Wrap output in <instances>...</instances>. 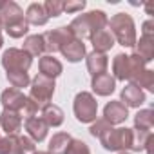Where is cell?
I'll use <instances>...</instances> for the list:
<instances>
[{
  "instance_id": "6da1fadb",
  "label": "cell",
  "mask_w": 154,
  "mask_h": 154,
  "mask_svg": "<svg viewBox=\"0 0 154 154\" xmlns=\"http://www.w3.org/2000/svg\"><path fill=\"white\" fill-rule=\"evenodd\" d=\"M107 15L103 11H89V13H84L80 17H76L71 24H69V29L72 31L74 38L78 40H85V38H91L96 31L100 29H105L107 27Z\"/></svg>"
},
{
  "instance_id": "7a4b0ae2",
  "label": "cell",
  "mask_w": 154,
  "mask_h": 154,
  "mask_svg": "<svg viewBox=\"0 0 154 154\" xmlns=\"http://www.w3.org/2000/svg\"><path fill=\"white\" fill-rule=\"evenodd\" d=\"M109 31L112 33L114 40H118L123 47H134L136 44V26L131 15L127 13H116L111 20H107Z\"/></svg>"
},
{
  "instance_id": "3957f363",
  "label": "cell",
  "mask_w": 154,
  "mask_h": 154,
  "mask_svg": "<svg viewBox=\"0 0 154 154\" xmlns=\"http://www.w3.org/2000/svg\"><path fill=\"white\" fill-rule=\"evenodd\" d=\"M102 145L105 150L111 152H127L132 145V129L127 127H118V129H109L102 138Z\"/></svg>"
},
{
  "instance_id": "277c9868",
  "label": "cell",
  "mask_w": 154,
  "mask_h": 154,
  "mask_svg": "<svg viewBox=\"0 0 154 154\" xmlns=\"http://www.w3.org/2000/svg\"><path fill=\"white\" fill-rule=\"evenodd\" d=\"M72 111H74V116L80 123H93L98 116V102L91 93L82 91L74 98Z\"/></svg>"
},
{
  "instance_id": "5b68a950",
  "label": "cell",
  "mask_w": 154,
  "mask_h": 154,
  "mask_svg": "<svg viewBox=\"0 0 154 154\" xmlns=\"http://www.w3.org/2000/svg\"><path fill=\"white\" fill-rule=\"evenodd\" d=\"M54 80H51V78H45V76H42V74H36L35 78L31 80V91H29V100H33L38 107H40V111L45 107V105H49L51 103V98H53V94H54Z\"/></svg>"
},
{
  "instance_id": "8992f818",
  "label": "cell",
  "mask_w": 154,
  "mask_h": 154,
  "mask_svg": "<svg viewBox=\"0 0 154 154\" xmlns=\"http://www.w3.org/2000/svg\"><path fill=\"white\" fill-rule=\"evenodd\" d=\"M33 63V56H29L24 49L9 47L2 54V67L6 72H27Z\"/></svg>"
},
{
  "instance_id": "52a82bcc",
  "label": "cell",
  "mask_w": 154,
  "mask_h": 154,
  "mask_svg": "<svg viewBox=\"0 0 154 154\" xmlns=\"http://www.w3.org/2000/svg\"><path fill=\"white\" fill-rule=\"evenodd\" d=\"M42 36H44L45 51H47V53H53V54H54V53H60V49H62L65 44H69V42L74 40V35H72V31L69 29V26H62V27H58V29L47 31V33H44Z\"/></svg>"
},
{
  "instance_id": "ba28073f",
  "label": "cell",
  "mask_w": 154,
  "mask_h": 154,
  "mask_svg": "<svg viewBox=\"0 0 154 154\" xmlns=\"http://www.w3.org/2000/svg\"><path fill=\"white\" fill-rule=\"evenodd\" d=\"M127 118H129V109L120 100H112L103 107V120L109 125H120Z\"/></svg>"
},
{
  "instance_id": "9c48e42d",
  "label": "cell",
  "mask_w": 154,
  "mask_h": 154,
  "mask_svg": "<svg viewBox=\"0 0 154 154\" xmlns=\"http://www.w3.org/2000/svg\"><path fill=\"white\" fill-rule=\"evenodd\" d=\"M0 102H2L4 109L6 111H15V112H22V109L26 107V102H27V96L18 91V89H6L2 94H0Z\"/></svg>"
},
{
  "instance_id": "30bf717a",
  "label": "cell",
  "mask_w": 154,
  "mask_h": 154,
  "mask_svg": "<svg viewBox=\"0 0 154 154\" xmlns=\"http://www.w3.org/2000/svg\"><path fill=\"white\" fill-rule=\"evenodd\" d=\"M120 102H122L125 107H140V105H143V103L147 102V96H145V93H143L140 87L129 84V85H125V87L122 89Z\"/></svg>"
},
{
  "instance_id": "8fae6325",
  "label": "cell",
  "mask_w": 154,
  "mask_h": 154,
  "mask_svg": "<svg viewBox=\"0 0 154 154\" xmlns=\"http://www.w3.org/2000/svg\"><path fill=\"white\" fill-rule=\"evenodd\" d=\"M91 87H93V91H94L98 96H109V94H112L114 89H116V80L112 78L109 72H103V74L93 76Z\"/></svg>"
},
{
  "instance_id": "7c38bea8",
  "label": "cell",
  "mask_w": 154,
  "mask_h": 154,
  "mask_svg": "<svg viewBox=\"0 0 154 154\" xmlns=\"http://www.w3.org/2000/svg\"><path fill=\"white\" fill-rule=\"evenodd\" d=\"M38 67H40V74L45 76V78H51V80H54L56 76H60L62 71H63L62 62H60L58 58H54L53 54L42 56L40 62H38Z\"/></svg>"
},
{
  "instance_id": "4fadbf2b",
  "label": "cell",
  "mask_w": 154,
  "mask_h": 154,
  "mask_svg": "<svg viewBox=\"0 0 154 154\" xmlns=\"http://www.w3.org/2000/svg\"><path fill=\"white\" fill-rule=\"evenodd\" d=\"M47 123L40 118V116H33V118H27L26 120V131H27V136L35 141V143H40L45 140L47 136Z\"/></svg>"
},
{
  "instance_id": "5bb4252c",
  "label": "cell",
  "mask_w": 154,
  "mask_h": 154,
  "mask_svg": "<svg viewBox=\"0 0 154 154\" xmlns=\"http://www.w3.org/2000/svg\"><path fill=\"white\" fill-rule=\"evenodd\" d=\"M60 53H62V54L67 58V62H71V63L82 62V58L87 56V53H85V44H84L82 40H78V38H74L72 42L65 44V45L60 49Z\"/></svg>"
},
{
  "instance_id": "9a60e30c",
  "label": "cell",
  "mask_w": 154,
  "mask_h": 154,
  "mask_svg": "<svg viewBox=\"0 0 154 154\" xmlns=\"http://www.w3.org/2000/svg\"><path fill=\"white\" fill-rule=\"evenodd\" d=\"M0 127H2L8 136L9 134H18L20 129H22V116L20 112H15V111H2V114H0Z\"/></svg>"
},
{
  "instance_id": "2e32d148",
  "label": "cell",
  "mask_w": 154,
  "mask_h": 154,
  "mask_svg": "<svg viewBox=\"0 0 154 154\" xmlns=\"http://www.w3.org/2000/svg\"><path fill=\"white\" fill-rule=\"evenodd\" d=\"M89 40H91L94 51H96V53H103V54H105L107 51H111L112 45H114V36H112V33H111L109 29H100V31H96Z\"/></svg>"
},
{
  "instance_id": "e0dca14e",
  "label": "cell",
  "mask_w": 154,
  "mask_h": 154,
  "mask_svg": "<svg viewBox=\"0 0 154 154\" xmlns=\"http://www.w3.org/2000/svg\"><path fill=\"white\" fill-rule=\"evenodd\" d=\"M112 78L114 80H129L131 78V60H129V54H116L114 60H112Z\"/></svg>"
},
{
  "instance_id": "ac0fdd59",
  "label": "cell",
  "mask_w": 154,
  "mask_h": 154,
  "mask_svg": "<svg viewBox=\"0 0 154 154\" xmlns=\"http://www.w3.org/2000/svg\"><path fill=\"white\" fill-rule=\"evenodd\" d=\"M24 18H26V22H27L29 26H45L47 20H49V17H47L44 6L38 4V2H33V4L27 6Z\"/></svg>"
},
{
  "instance_id": "d6986e66",
  "label": "cell",
  "mask_w": 154,
  "mask_h": 154,
  "mask_svg": "<svg viewBox=\"0 0 154 154\" xmlns=\"http://www.w3.org/2000/svg\"><path fill=\"white\" fill-rule=\"evenodd\" d=\"M85 62H87V71L91 72V76L103 74V72L107 71V65H109L107 54H103V53H96V51L89 53L87 58H85Z\"/></svg>"
},
{
  "instance_id": "ffe728a7",
  "label": "cell",
  "mask_w": 154,
  "mask_h": 154,
  "mask_svg": "<svg viewBox=\"0 0 154 154\" xmlns=\"http://www.w3.org/2000/svg\"><path fill=\"white\" fill-rule=\"evenodd\" d=\"M134 47H136L134 54H138L145 63H149V62L154 60V38H150V36H140V40H136Z\"/></svg>"
},
{
  "instance_id": "44dd1931",
  "label": "cell",
  "mask_w": 154,
  "mask_h": 154,
  "mask_svg": "<svg viewBox=\"0 0 154 154\" xmlns=\"http://www.w3.org/2000/svg\"><path fill=\"white\" fill-rule=\"evenodd\" d=\"M18 18H24L22 8H20L17 2H13V0H6L4 8L0 9V20H2V26H6V24H9V22H15V20H18Z\"/></svg>"
},
{
  "instance_id": "7402d4cb",
  "label": "cell",
  "mask_w": 154,
  "mask_h": 154,
  "mask_svg": "<svg viewBox=\"0 0 154 154\" xmlns=\"http://www.w3.org/2000/svg\"><path fill=\"white\" fill-rule=\"evenodd\" d=\"M40 118L47 123V127H60L63 123V111L58 105L49 103V105H45L42 109V116Z\"/></svg>"
},
{
  "instance_id": "603a6c76",
  "label": "cell",
  "mask_w": 154,
  "mask_h": 154,
  "mask_svg": "<svg viewBox=\"0 0 154 154\" xmlns=\"http://www.w3.org/2000/svg\"><path fill=\"white\" fill-rule=\"evenodd\" d=\"M150 145H152V134L149 131H136L132 129V145L131 149L140 152V150H147L150 154Z\"/></svg>"
},
{
  "instance_id": "cb8c5ba5",
  "label": "cell",
  "mask_w": 154,
  "mask_h": 154,
  "mask_svg": "<svg viewBox=\"0 0 154 154\" xmlns=\"http://www.w3.org/2000/svg\"><path fill=\"white\" fill-rule=\"evenodd\" d=\"M24 51L29 56H42L45 53V44H44V36L42 35H31L26 38L24 42Z\"/></svg>"
},
{
  "instance_id": "d4e9b609",
  "label": "cell",
  "mask_w": 154,
  "mask_h": 154,
  "mask_svg": "<svg viewBox=\"0 0 154 154\" xmlns=\"http://www.w3.org/2000/svg\"><path fill=\"white\" fill-rule=\"evenodd\" d=\"M71 140L72 138L67 132H56V134H53V138L49 140V150L47 152H51V154H65Z\"/></svg>"
},
{
  "instance_id": "484cf974",
  "label": "cell",
  "mask_w": 154,
  "mask_h": 154,
  "mask_svg": "<svg viewBox=\"0 0 154 154\" xmlns=\"http://www.w3.org/2000/svg\"><path fill=\"white\" fill-rule=\"evenodd\" d=\"M0 154H26L20 143V138L15 134H9L6 138L0 136Z\"/></svg>"
},
{
  "instance_id": "4316f807",
  "label": "cell",
  "mask_w": 154,
  "mask_h": 154,
  "mask_svg": "<svg viewBox=\"0 0 154 154\" xmlns=\"http://www.w3.org/2000/svg\"><path fill=\"white\" fill-rule=\"evenodd\" d=\"M152 125H154V114L150 109H141L136 112V116H134V129L136 131H149L150 132Z\"/></svg>"
},
{
  "instance_id": "83f0119b",
  "label": "cell",
  "mask_w": 154,
  "mask_h": 154,
  "mask_svg": "<svg viewBox=\"0 0 154 154\" xmlns=\"http://www.w3.org/2000/svg\"><path fill=\"white\" fill-rule=\"evenodd\" d=\"M129 84H132V85H136V87H140L141 91L143 89H147V91H154V71H150V69H143L136 78L132 80V82H129Z\"/></svg>"
},
{
  "instance_id": "f1b7e54d",
  "label": "cell",
  "mask_w": 154,
  "mask_h": 154,
  "mask_svg": "<svg viewBox=\"0 0 154 154\" xmlns=\"http://www.w3.org/2000/svg\"><path fill=\"white\" fill-rule=\"evenodd\" d=\"M4 31L11 36V38H22L24 35H27L29 31V24L26 22V18H18L15 22H9L4 26Z\"/></svg>"
},
{
  "instance_id": "f546056e",
  "label": "cell",
  "mask_w": 154,
  "mask_h": 154,
  "mask_svg": "<svg viewBox=\"0 0 154 154\" xmlns=\"http://www.w3.org/2000/svg\"><path fill=\"white\" fill-rule=\"evenodd\" d=\"M6 78L13 85V89H18V91L31 84V78L27 72H6Z\"/></svg>"
},
{
  "instance_id": "4dcf8cb0",
  "label": "cell",
  "mask_w": 154,
  "mask_h": 154,
  "mask_svg": "<svg viewBox=\"0 0 154 154\" xmlns=\"http://www.w3.org/2000/svg\"><path fill=\"white\" fill-rule=\"evenodd\" d=\"M42 6H44V9H45V13H47L49 18L51 17L53 18L54 17H60L63 13V2H62V0H45Z\"/></svg>"
},
{
  "instance_id": "1f68e13d",
  "label": "cell",
  "mask_w": 154,
  "mask_h": 154,
  "mask_svg": "<svg viewBox=\"0 0 154 154\" xmlns=\"http://www.w3.org/2000/svg\"><path fill=\"white\" fill-rule=\"evenodd\" d=\"M109 129H112V125H109V123L102 118V120H94V122H93V125H91L89 132H91V136H94V138H98V140H100V138L109 131Z\"/></svg>"
},
{
  "instance_id": "d6a6232c",
  "label": "cell",
  "mask_w": 154,
  "mask_h": 154,
  "mask_svg": "<svg viewBox=\"0 0 154 154\" xmlns=\"http://www.w3.org/2000/svg\"><path fill=\"white\" fill-rule=\"evenodd\" d=\"M65 154H91V150H89V147H87L85 141H82V140H71Z\"/></svg>"
},
{
  "instance_id": "836d02e7",
  "label": "cell",
  "mask_w": 154,
  "mask_h": 154,
  "mask_svg": "<svg viewBox=\"0 0 154 154\" xmlns=\"http://www.w3.org/2000/svg\"><path fill=\"white\" fill-rule=\"evenodd\" d=\"M85 8V0H67L63 2V11L67 13H78Z\"/></svg>"
},
{
  "instance_id": "e575fe53",
  "label": "cell",
  "mask_w": 154,
  "mask_h": 154,
  "mask_svg": "<svg viewBox=\"0 0 154 154\" xmlns=\"http://www.w3.org/2000/svg\"><path fill=\"white\" fill-rule=\"evenodd\" d=\"M20 143H22V149H24V152L27 154V152H35L36 150V143L29 138V136H20Z\"/></svg>"
},
{
  "instance_id": "d590c367",
  "label": "cell",
  "mask_w": 154,
  "mask_h": 154,
  "mask_svg": "<svg viewBox=\"0 0 154 154\" xmlns=\"http://www.w3.org/2000/svg\"><path fill=\"white\" fill-rule=\"evenodd\" d=\"M143 31H141V36H150V38H154V22L152 20H147V22H143Z\"/></svg>"
},
{
  "instance_id": "8d00e7d4",
  "label": "cell",
  "mask_w": 154,
  "mask_h": 154,
  "mask_svg": "<svg viewBox=\"0 0 154 154\" xmlns=\"http://www.w3.org/2000/svg\"><path fill=\"white\" fill-rule=\"evenodd\" d=\"M33 154H51V152H47V150H35Z\"/></svg>"
},
{
  "instance_id": "74e56055",
  "label": "cell",
  "mask_w": 154,
  "mask_h": 154,
  "mask_svg": "<svg viewBox=\"0 0 154 154\" xmlns=\"http://www.w3.org/2000/svg\"><path fill=\"white\" fill-rule=\"evenodd\" d=\"M2 45H4V38H2V35H0V49H2Z\"/></svg>"
},
{
  "instance_id": "f35d334b",
  "label": "cell",
  "mask_w": 154,
  "mask_h": 154,
  "mask_svg": "<svg viewBox=\"0 0 154 154\" xmlns=\"http://www.w3.org/2000/svg\"><path fill=\"white\" fill-rule=\"evenodd\" d=\"M4 4H6V0H0V9L4 8Z\"/></svg>"
},
{
  "instance_id": "ab89813d",
  "label": "cell",
  "mask_w": 154,
  "mask_h": 154,
  "mask_svg": "<svg viewBox=\"0 0 154 154\" xmlns=\"http://www.w3.org/2000/svg\"><path fill=\"white\" fill-rule=\"evenodd\" d=\"M2 29H4V26H2V20H0V33H2Z\"/></svg>"
},
{
  "instance_id": "60d3db41",
  "label": "cell",
  "mask_w": 154,
  "mask_h": 154,
  "mask_svg": "<svg viewBox=\"0 0 154 154\" xmlns=\"http://www.w3.org/2000/svg\"><path fill=\"white\" fill-rule=\"evenodd\" d=\"M118 154H129V152H118Z\"/></svg>"
}]
</instances>
